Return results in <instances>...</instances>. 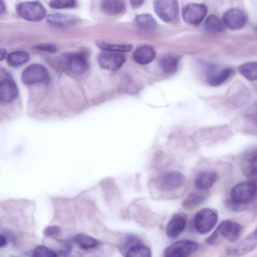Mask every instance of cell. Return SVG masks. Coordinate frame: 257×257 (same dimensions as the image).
I'll use <instances>...</instances> for the list:
<instances>
[{"instance_id": "31", "label": "cell", "mask_w": 257, "mask_h": 257, "mask_svg": "<svg viewBox=\"0 0 257 257\" xmlns=\"http://www.w3.org/2000/svg\"><path fill=\"white\" fill-rule=\"evenodd\" d=\"M32 257H58L57 252L53 249L44 245L36 246L32 253Z\"/></svg>"}, {"instance_id": "23", "label": "cell", "mask_w": 257, "mask_h": 257, "mask_svg": "<svg viewBox=\"0 0 257 257\" xmlns=\"http://www.w3.org/2000/svg\"><path fill=\"white\" fill-rule=\"evenodd\" d=\"M203 27L206 31L211 33H223L225 30V27L220 19L213 14L206 18Z\"/></svg>"}, {"instance_id": "22", "label": "cell", "mask_w": 257, "mask_h": 257, "mask_svg": "<svg viewBox=\"0 0 257 257\" xmlns=\"http://www.w3.org/2000/svg\"><path fill=\"white\" fill-rule=\"evenodd\" d=\"M179 58L176 55L167 54L162 56L159 64L163 71L167 74H172L178 68Z\"/></svg>"}, {"instance_id": "2", "label": "cell", "mask_w": 257, "mask_h": 257, "mask_svg": "<svg viewBox=\"0 0 257 257\" xmlns=\"http://www.w3.org/2000/svg\"><path fill=\"white\" fill-rule=\"evenodd\" d=\"M255 180L243 181L236 184L230 192V200L238 206L252 202L256 195Z\"/></svg>"}, {"instance_id": "5", "label": "cell", "mask_w": 257, "mask_h": 257, "mask_svg": "<svg viewBox=\"0 0 257 257\" xmlns=\"http://www.w3.org/2000/svg\"><path fill=\"white\" fill-rule=\"evenodd\" d=\"M217 219L218 215L215 211L210 208H203L195 216V228L200 234H206L214 228Z\"/></svg>"}, {"instance_id": "26", "label": "cell", "mask_w": 257, "mask_h": 257, "mask_svg": "<svg viewBox=\"0 0 257 257\" xmlns=\"http://www.w3.org/2000/svg\"><path fill=\"white\" fill-rule=\"evenodd\" d=\"M74 242L83 250H88L97 245L98 241L94 237L85 233H79L73 238Z\"/></svg>"}, {"instance_id": "3", "label": "cell", "mask_w": 257, "mask_h": 257, "mask_svg": "<svg viewBox=\"0 0 257 257\" xmlns=\"http://www.w3.org/2000/svg\"><path fill=\"white\" fill-rule=\"evenodd\" d=\"M16 10L23 19L30 22H38L46 16V11L39 2H23L17 5Z\"/></svg>"}, {"instance_id": "9", "label": "cell", "mask_w": 257, "mask_h": 257, "mask_svg": "<svg viewBox=\"0 0 257 257\" xmlns=\"http://www.w3.org/2000/svg\"><path fill=\"white\" fill-rule=\"evenodd\" d=\"M153 5L156 13L165 22H172L178 15V5L176 1H155Z\"/></svg>"}, {"instance_id": "29", "label": "cell", "mask_w": 257, "mask_h": 257, "mask_svg": "<svg viewBox=\"0 0 257 257\" xmlns=\"http://www.w3.org/2000/svg\"><path fill=\"white\" fill-rule=\"evenodd\" d=\"M98 46L104 51L118 53L128 52L131 51L133 47L130 44H117L105 42H100L97 44Z\"/></svg>"}, {"instance_id": "35", "label": "cell", "mask_w": 257, "mask_h": 257, "mask_svg": "<svg viewBox=\"0 0 257 257\" xmlns=\"http://www.w3.org/2000/svg\"><path fill=\"white\" fill-rule=\"evenodd\" d=\"M7 244L6 238L1 233H0V248L5 246Z\"/></svg>"}, {"instance_id": "17", "label": "cell", "mask_w": 257, "mask_h": 257, "mask_svg": "<svg viewBox=\"0 0 257 257\" xmlns=\"http://www.w3.org/2000/svg\"><path fill=\"white\" fill-rule=\"evenodd\" d=\"M47 22L57 27H68L77 24L79 20L76 16L67 14L55 13L46 17Z\"/></svg>"}, {"instance_id": "1", "label": "cell", "mask_w": 257, "mask_h": 257, "mask_svg": "<svg viewBox=\"0 0 257 257\" xmlns=\"http://www.w3.org/2000/svg\"><path fill=\"white\" fill-rule=\"evenodd\" d=\"M60 60L64 70L72 76L82 75L89 68L87 56L83 52L65 53Z\"/></svg>"}, {"instance_id": "6", "label": "cell", "mask_w": 257, "mask_h": 257, "mask_svg": "<svg viewBox=\"0 0 257 257\" xmlns=\"http://www.w3.org/2000/svg\"><path fill=\"white\" fill-rule=\"evenodd\" d=\"M49 73L47 68L40 64H33L22 72L21 79L27 85H32L46 82L49 79Z\"/></svg>"}, {"instance_id": "14", "label": "cell", "mask_w": 257, "mask_h": 257, "mask_svg": "<svg viewBox=\"0 0 257 257\" xmlns=\"http://www.w3.org/2000/svg\"><path fill=\"white\" fill-rule=\"evenodd\" d=\"M232 72L229 68L211 65L208 69L206 80L211 86H217L227 80Z\"/></svg>"}, {"instance_id": "8", "label": "cell", "mask_w": 257, "mask_h": 257, "mask_svg": "<svg viewBox=\"0 0 257 257\" xmlns=\"http://www.w3.org/2000/svg\"><path fill=\"white\" fill-rule=\"evenodd\" d=\"M185 182L184 175L178 171L166 172L161 174L157 178V188L162 191L175 190L182 186Z\"/></svg>"}, {"instance_id": "16", "label": "cell", "mask_w": 257, "mask_h": 257, "mask_svg": "<svg viewBox=\"0 0 257 257\" xmlns=\"http://www.w3.org/2000/svg\"><path fill=\"white\" fill-rule=\"evenodd\" d=\"M256 244V232L255 230L243 238L236 245L227 249V253L232 255H241L252 250Z\"/></svg>"}, {"instance_id": "13", "label": "cell", "mask_w": 257, "mask_h": 257, "mask_svg": "<svg viewBox=\"0 0 257 257\" xmlns=\"http://www.w3.org/2000/svg\"><path fill=\"white\" fill-rule=\"evenodd\" d=\"M18 93V87L12 79L4 78L0 80V103H12L17 99Z\"/></svg>"}, {"instance_id": "25", "label": "cell", "mask_w": 257, "mask_h": 257, "mask_svg": "<svg viewBox=\"0 0 257 257\" xmlns=\"http://www.w3.org/2000/svg\"><path fill=\"white\" fill-rule=\"evenodd\" d=\"M208 195V192L206 191L192 193L184 200L182 205L185 208H192L204 201Z\"/></svg>"}, {"instance_id": "38", "label": "cell", "mask_w": 257, "mask_h": 257, "mask_svg": "<svg viewBox=\"0 0 257 257\" xmlns=\"http://www.w3.org/2000/svg\"><path fill=\"white\" fill-rule=\"evenodd\" d=\"M7 54V52L5 50L0 49V61L3 60Z\"/></svg>"}, {"instance_id": "18", "label": "cell", "mask_w": 257, "mask_h": 257, "mask_svg": "<svg viewBox=\"0 0 257 257\" xmlns=\"http://www.w3.org/2000/svg\"><path fill=\"white\" fill-rule=\"evenodd\" d=\"M186 218L182 214H174L169 221L166 226V233L170 238H175L184 230L186 225Z\"/></svg>"}, {"instance_id": "28", "label": "cell", "mask_w": 257, "mask_h": 257, "mask_svg": "<svg viewBox=\"0 0 257 257\" xmlns=\"http://www.w3.org/2000/svg\"><path fill=\"white\" fill-rule=\"evenodd\" d=\"M125 257H151V251L147 246L140 242L128 249Z\"/></svg>"}, {"instance_id": "4", "label": "cell", "mask_w": 257, "mask_h": 257, "mask_svg": "<svg viewBox=\"0 0 257 257\" xmlns=\"http://www.w3.org/2000/svg\"><path fill=\"white\" fill-rule=\"evenodd\" d=\"M242 228L237 222L226 220L222 221L214 232L208 238L207 241L209 244L215 242L219 235L226 239L234 241L238 239L241 232Z\"/></svg>"}, {"instance_id": "27", "label": "cell", "mask_w": 257, "mask_h": 257, "mask_svg": "<svg viewBox=\"0 0 257 257\" xmlns=\"http://www.w3.org/2000/svg\"><path fill=\"white\" fill-rule=\"evenodd\" d=\"M135 22L139 28L147 31L154 30L157 25L155 20L148 14H143L137 16Z\"/></svg>"}, {"instance_id": "10", "label": "cell", "mask_w": 257, "mask_h": 257, "mask_svg": "<svg viewBox=\"0 0 257 257\" xmlns=\"http://www.w3.org/2000/svg\"><path fill=\"white\" fill-rule=\"evenodd\" d=\"M207 12V8L205 5L190 3L187 4L182 9V16L186 23L196 25L202 21Z\"/></svg>"}, {"instance_id": "24", "label": "cell", "mask_w": 257, "mask_h": 257, "mask_svg": "<svg viewBox=\"0 0 257 257\" xmlns=\"http://www.w3.org/2000/svg\"><path fill=\"white\" fill-rule=\"evenodd\" d=\"M30 59L29 54L24 51H16L7 56V63L11 67H17L26 63Z\"/></svg>"}, {"instance_id": "34", "label": "cell", "mask_w": 257, "mask_h": 257, "mask_svg": "<svg viewBox=\"0 0 257 257\" xmlns=\"http://www.w3.org/2000/svg\"><path fill=\"white\" fill-rule=\"evenodd\" d=\"M34 48L36 49L49 53H55L57 50L56 46L51 43H42L35 45Z\"/></svg>"}, {"instance_id": "30", "label": "cell", "mask_w": 257, "mask_h": 257, "mask_svg": "<svg viewBox=\"0 0 257 257\" xmlns=\"http://www.w3.org/2000/svg\"><path fill=\"white\" fill-rule=\"evenodd\" d=\"M257 64L256 62L245 63L239 67L240 73L247 79L253 81L256 79Z\"/></svg>"}, {"instance_id": "7", "label": "cell", "mask_w": 257, "mask_h": 257, "mask_svg": "<svg viewBox=\"0 0 257 257\" xmlns=\"http://www.w3.org/2000/svg\"><path fill=\"white\" fill-rule=\"evenodd\" d=\"M198 244L192 240H182L174 242L165 250L164 257H188L197 250Z\"/></svg>"}, {"instance_id": "37", "label": "cell", "mask_w": 257, "mask_h": 257, "mask_svg": "<svg viewBox=\"0 0 257 257\" xmlns=\"http://www.w3.org/2000/svg\"><path fill=\"white\" fill-rule=\"evenodd\" d=\"M6 10V6L5 2L0 1V15L3 14Z\"/></svg>"}, {"instance_id": "19", "label": "cell", "mask_w": 257, "mask_h": 257, "mask_svg": "<svg viewBox=\"0 0 257 257\" xmlns=\"http://www.w3.org/2000/svg\"><path fill=\"white\" fill-rule=\"evenodd\" d=\"M218 178L216 172L212 171H202L196 176L194 185L200 191H205L210 188L217 181Z\"/></svg>"}, {"instance_id": "36", "label": "cell", "mask_w": 257, "mask_h": 257, "mask_svg": "<svg viewBox=\"0 0 257 257\" xmlns=\"http://www.w3.org/2000/svg\"><path fill=\"white\" fill-rule=\"evenodd\" d=\"M144 1H130V3L131 4V5L132 6V7L133 8H137L138 7H139L140 6H141L143 3Z\"/></svg>"}, {"instance_id": "33", "label": "cell", "mask_w": 257, "mask_h": 257, "mask_svg": "<svg viewBox=\"0 0 257 257\" xmlns=\"http://www.w3.org/2000/svg\"><path fill=\"white\" fill-rule=\"evenodd\" d=\"M61 231V228L56 225L47 226L43 230L44 235L47 237H55Z\"/></svg>"}, {"instance_id": "32", "label": "cell", "mask_w": 257, "mask_h": 257, "mask_svg": "<svg viewBox=\"0 0 257 257\" xmlns=\"http://www.w3.org/2000/svg\"><path fill=\"white\" fill-rule=\"evenodd\" d=\"M49 5L54 9H64L75 7L76 2L73 0H54L50 1Z\"/></svg>"}, {"instance_id": "15", "label": "cell", "mask_w": 257, "mask_h": 257, "mask_svg": "<svg viewBox=\"0 0 257 257\" xmlns=\"http://www.w3.org/2000/svg\"><path fill=\"white\" fill-rule=\"evenodd\" d=\"M256 149H252L246 151L241 160V170L243 174L255 180L256 175Z\"/></svg>"}, {"instance_id": "21", "label": "cell", "mask_w": 257, "mask_h": 257, "mask_svg": "<svg viewBox=\"0 0 257 257\" xmlns=\"http://www.w3.org/2000/svg\"><path fill=\"white\" fill-rule=\"evenodd\" d=\"M100 9L107 15L117 16L124 13L126 7L125 2L122 1H103Z\"/></svg>"}, {"instance_id": "20", "label": "cell", "mask_w": 257, "mask_h": 257, "mask_svg": "<svg viewBox=\"0 0 257 257\" xmlns=\"http://www.w3.org/2000/svg\"><path fill=\"white\" fill-rule=\"evenodd\" d=\"M156 57V51L154 48L148 45H144L138 47L134 51L133 58L138 63L146 65L151 63Z\"/></svg>"}, {"instance_id": "12", "label": "cell", "mask_w": 257, "mask_h": 257, "mask_svg": "<svg viewBox=\"0 0 257 257\" xmlns=\"http://www.w3.org/2000/svg\"><path fill=\"white\" fill-rule=\"evenodd\" d=\"M97 62L102 69L109 71L118 70L125 61V56L121 53L104 51L97 56Z\"/></svg>"}, {"instance_id": "11", "label": "cell", "mask_w": 257, "mask_h": 257, "mask_svg": "<svg viewBox=\"0 0 257 257\" xmlns=\"http://www.w3.org/2000/svg\"><path fill=\"white\" fill-rule=\"evenodd\" d=\"M247 20L246 14L239 8L227 10L222 17V23L224 26L232 30L242 29L245 25Z\"/></svg>"}]
</instances>
